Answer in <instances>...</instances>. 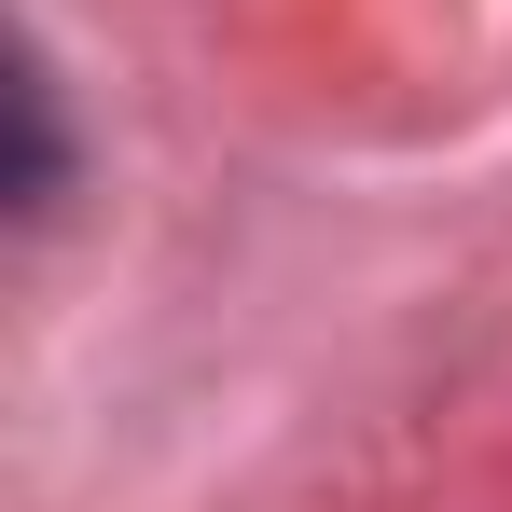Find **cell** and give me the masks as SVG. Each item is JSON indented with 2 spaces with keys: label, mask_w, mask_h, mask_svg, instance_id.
Returning <instances> with one entry per match:
<instances>
[{
  "label": "cell",
  "mask_w": 512,
  "mask_h": 512,
  "mask_svg": "<svg viewBox=\"0 0 512 512\" xmlns=\"http://www.w3.org/2000/svg\"><path fill=\"white\" fill-rule=\"evenodd\" d=\"M14 139H28V153H14V208H42V194H56V84H42V70H14Z\"/></svg>",
  "instance_id": "obj_1"
}]
</instances>
